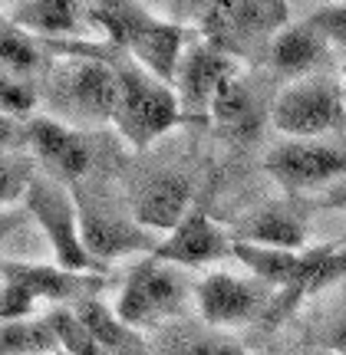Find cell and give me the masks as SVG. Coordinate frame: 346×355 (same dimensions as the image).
Listing matches in <instances>:
<instances>
[{
    "instance_id": "35",
    "label": "cell",
    "mask_w": 346,
    "mask_h": 355,
    "mask_svg": "<svg viewBox=\"0 0 346 355\" xmlns=\"http://www.w3.org/2000/svg\"><path fill=\"white\" fill-rule=\"evenodd\" d=\"M56 355H63V352H56Z\"/></svg>"
},
{
    "instance_id": "14",
    "label": "cell",
    "mask_w": 346,
    "mask_h": 355,
    "mask_svg": "<svg viewBox=\"0 0 346 355\" xmlns=\"http://www.w3.org/2000/svg\"><path fill=\"white\" fill-rule=\"evenodd\" d=\"M129 56L152 73L162 83H175V73L181 66V56L188 50V37H185V26L181 24H168V20H155L152 13L139 24V30L129 40Z\"/></svg>"
},
{
    "instance_id": "1",
    "label": "cell",
    "mask_w": 346,
    "mask_h": 355,
    "mask_svg": "<svg viewBox=\"0 0 346 355\" xmlns=\"http://www.w3.org/2000/svg\"><path fill=\"white\" fill-rule=\"evenodd\" d=\"M119 73V112H115V125L129 139V145L145 148L155 139H162L168 128L179 125L181 105L175 89L145 73L132 56L122 63H115Z\"/></svg>"
},
{
    "instance_id": "13",
    "label": "cell",
    "mask_w": 346,
    "mask_h": 355,
    "mask_svg": "<svg viewBox=\"0 0 346 355\" xmlns=\"http://www.w3.org/2000/svg\"><path fill=\"white\" fill-rule=\"evenodd\" d=\"M135 227L172 234L192 214V181L185 175H155L135 194Z\"/></svg>"
},
{
    "instance_id": "9",
    "label": "cell",
    "mask_w": 346,
    "mask_h": 355,
    "mask_svg": "<svg viewBox=\"0 0 346 355\" xmlns=\"http://www.w3.org/2000/svg\"><path fill=\"white\" fill-rule=\"evenodd\" d=\"M287 26V3H205L201 30L218 50H238L241 40L277 37Z\"/></svg>"
},
{
    "instance_id": "22",
    "label": "cell",
    "mask_w": 346,
    "mask_h": 355,
    "mask_svg": "<svg viewBox=\"0 0 346 355\" xmlns=\"http://www.w3.org/2000/svg\"><path fill=\"white\" fill-rule=\"evenodd\" d=\"M47 322H50L56 345H60L63 355H106V349L92 339L90 329L79 322L69 306H56L53 313H47Z\"/></svg>"
},
{
    "instance_id": "17",
    "label": "cell",
    "mask_w": 346,
    "mask_h": 355,
    "mask_svg": "<svg viewBox=\"0 0 346 355\" xmlns=\"http://www.w3.org/2000/svg\"><path fill=\"white\" fill-rule=\"evenodd\" d=\"M76 3L69 0H20V3H3L0 13L3 20L30 37H66L79 24Z\"/></svg>"
},
{
    "instance_id": "15",
    "label": "cell",
    "mask_w": 346,
    "mask_h": 355,
    "mask_svg": "<svg viewBox=\"0 0 346 355\" xmlns=\"http://www.w3.org/2000/svg\"><path fill=\"white\" fill-rule=\"evenodd\" d=\"M234 241L270 247V250H307V224L287 204H270L257 214L244 217L234 227Z\"/></svg>"
},
{
    "instance_id": "21",
    "label": "cell",
    "mask_w": 346,
    "mask_h": 355,
    "mask_svg": "<svg viewBox=\"0 0 346 355\" xmlns=\"http://www.w3.org/2000/svg\"><path fill=\"white\" fill-rule=\"evenodd\" d=\"M60 352L47 316L43 319H17L0 326V355H53Z\"/></svg>"
},
{
    "instance_id": "33",
    "label": "cell",
    "mask_w": 346,
    "mask_h": 355,
    "mask_svg": "<svg viewBox=\"0 0 346 355\" xmlns=\"http://www.w3.org/2000/svg\"><path fill=\"white\" fill-rule=\"evenodd\" d=\"M340 86H343V102H346V79H343V83H340Z\"/></svg>"
},
{
    "instance_id": "31",
    "label": "cell",
    "mask_w": 346,
    "mask_h": 355,
    "mask_svg": "<svg viewBox=\"0 0 346 355\" xmlns=\"http://www.w3.org/2000/svg\"><path fill=\"white\" fill-rule=\"evenodd\" d=\"M323 345L333 349V352H340V355H346V313L327 326V332H323Z\"/></svg>"
},
{
    "instance_id": "25",
    "label": "cell",
    "mask_w": 346,
    "mask_h": 355,
    "mask_svg": "<svg viewBox=\"0 0 346 355\" xmlns=\"http://www.w3.org/2000/svg\"><path fill=\"white\" fill-rule=\"evenodd\" d=\"M33 105H37V92L30 89V83L13 73H0V112L10 119H24L33 112Z\"/></svg>"
},
{
    "instance_id": "10",
    "label": "cell",
    "mask_w": 346,
    "mask_h": 355,
    "mask_svg": "<svg viewBox=\"0 0 346 355\" xmlns=\"http://www.w3.org/2000/svg\"><path fill=\"white\" fill-rule=\"evenodd\" d=\"M0 277L3 283H13L26 290L33 300H50V303L76 306L83 300L96 296L103 290V277L96 273H76L60 263H24V260H0Z\"/></svg>"
},
{
    "instance_id": "28",
    "label": "cell",
    "mask_w": 346,
    "mask_h": 355,
    "mask_svg": "<svg viewBox=\"0 0 346 355\" xmlns=\"http://www.w3.org/2000/svg\"><path fill=\"white\" fill-rule=\"evenodd\" d=\"M37 300L26 290L13 286V283H0V326L7 322H17V319H30Z\"/></svg>"
},
{
    "instance_id": "36",
    "label": "cell",
    "mask_w": 346,
    "mask_h": 355,
    "mask_svg": "<svg viewBox=\"0 0 346 355\" xmlns=\"http://www.w3.org/2000/svg\"><path fill=\"white\" fill-rule=\"evenodd\" d=\"M53 355H56V352H53Z\"/></svg>"
},
{
    "instance_id": "5",
    "label": "cell",
    "mask_w": 346,
    "mask_h": 355,
    "mask_svg": "<svg viewBox=\"0 0 346 355\" xmlns=\"http://www.w3.org/2000/svg\"><path fill=\"white\" fill-rule=\"evenodd\" d=\"M24 201L30 207L33 220L40 224V230L47 234L56 263L66 266V270H76V273L103 277V263H96L90 257L86 243H83V234H79V204L73 201V194L60 181L33 178Z\"/></svg>"
},
{
    "instance_id": "12",
    "label": "cell",
    "mask_w": 346,
    "mask_h": 355,
    "mask_svg": "<svg viewBox=\"0 0 346 355\" xmlns=\"http://www.w3.org/2000/svg\"><path fill=\"white\" fill-rule=\"evenodd\" d=\"M26 145L37 152L43 168L60 181H73L83 178L90 168V148L79 139V132L53 119V115H40L26 125Z\"/></svg>"
},
{
    "instance_id": "34",
    "label": "cell",
    "mask_w": 346,
    "mask_h": 355,
    "mask_svg": "<svg viewBox=\"0 0 346 355\" xmlns=\"http://www.w3.org/2000/svg\"><path fill=\"white\" fill-rule=\"evenodd\" d=\"M0 24H3V17H0Z\"/></svg>"
},
{
    "instance_id": "32",
    "label": "cell",
    "mask_w": 346,
    "mask_h": 355,
    "mask_svg": "<svg viewBox=\"0 0 346 355\" xmlns=\"http://www.w3.org/2000/svg\"><path fill=\"white\" fill-rule=\"evenodd\" d=\"M320 204L323 207H333V211H346V178L333 181L330 188H323Z\"/></svg>"
},
{
    "instance_id": "7",
    "label": "cell",
    "mask_w": 346,
    "mask_h": 355,
    "mask_svg": "<svg viewBox=\"0 0 346 355\" xmlns=\"http://www.w3.org/2000/svg\"><path fill=\"white\" fill-rule=\"evenodd\" d=\"M267 175L283 184L287 191H310V188H330L333 181L346 178V148L330 141H283L267 155Z\"/></svg>"
},
{
    "instance_id": "29",
    "label": "cell",
    "mask_w": 346,
    "mask_h": 355,
    "mask_svg": "<svg viewBox=\"0 0 346 355\" xmlns=\"http://www.w3.org/2000/svg\"><path fill=\"white\" fill-rule=\"evenodd\" d=\"M185 355H247V352H244V345L234 343V339H224V336H201V339L188 343Z\"/></svg>"
},
{
    "instance_id": "18",
    "label": "cell",
    "mask_w": 346,
    "mask_h": 355,
    "mask_svg": "<svg viewBox=\"0 0 346 355\" xmlns=\"http://www.w3.org/2000/svg\"><path fill=\"white\" fill-rule=\"evenodd\" d=\"M327 37L310 24H287L270 40V63L281 73H307L323 60Z\"/></svg>"
},
{
    "instance_id": "16",
    "label": "cell",
    "mask_w": 346,
    "mask_h": 355,
    "mask_svg": "<svg viewBox=\"0 0 346 355\" xmlns=\"http://www.w3.org/2000/svg\"><path fill=\"white\" fill-rule=\"evenodd\" d=\"M79 234H83V243H86V250L96 263H103L106 260H115V257L122 254H132V250H149L155 254V247L149 237H145V230L142 227H129L122 220H115L109 214H96L90 207H79Z\"/></svg>"
},
{
    "instance_id": "26",
    "label": "cell",
    "mask_w": 346,
    "mask_h": 355,
    "mask_svg": "<svg viewBox=\"0 0 346 355\" xmlns=\"http://www.w3.org/2000/svg\"><path fill=\"white\" fill-rule=\"evenodd\" d=\"M30 184H33V178H30L26 162L0 152V204H13L20 198H26Z\"/></svg>"
},
{
    "instance_id": "6",
    "label": "cell",
    "mask_w": 346,
    "mask_h": 355,
    "mask_svg": "<svg viewBox=\"0 0 346 355\" xmlns=\"http://www.w3.org/2000/svg\"><path fill=\"white\" fill-rule=\"evenodd\" d=\"M277 290L257 277L208 273L195 286V303L208 326H244L267 316L274 309Z\"/></svg>"
},
{
    "instance_id": "23",
    "label": "cell",
    "mask_w": 346,
    "mask_h": 355,
    "mask_svg": "<svg viewBox=\"0 0 346 355\" xmlns=\"http://www.w3.org/2000/svg\"><path fill=\"white\" fill-rule=\"evenodd\" d=\"M37 63H40V50L33 37L3 20L0 24V66L10 69V73H30Z\"/></svg>"
},
{
    "instance_id": "30",
    "label": "cell",
    "mask_w": 346,
    "mask_h": 355,
    "mask_svg": "<svg viewBox=\"0 0 346 355\" xmlns=\"http://www.w3.org/2000/svg\"><path fill=\"white\" fill-rule=\"evenodd\" d=\"M20 141H26V125H20V119H10V115L0 112V152L17 148Z\"/></svg>"
},
{
    "instance_id": "3",
    "label": "cell",
    "mask_w": 346,
    "mask_h": 355,
    "mask_svg": "<svg viewBox=\"0 0 346 355\" xmlns=\"http://www.w3.org/2000/svg\"><path fill=\"white\" fill-rule=\"evenodd\" d=\"M270 122L277 132L297 141H313L327 132L346 128L343 86L327 76L297 79L270 105Z\"/></svg>"
},
{
    "instance_id": "8",
    "label": "cell",
    "mask_w": 346,
    "mask_h": 355,
    "mask_svg": "<svg viewBox=\"0 0 346 355\" xmlns=\"http://www.w3.org/2000/svg\"><path fill=\"white\" fill-rule=\"evenodd\" d=\"M231 76H238V60L231 53L218 50L215 43H188V50L181 56V66L175 73V96H179L181 115L192 119H208L211 115V102L221 83H228Z\"/></svg>"
},
{
    "instance_id": "27",
    "label": "cell",
    "mask_w": 346,
    "mask_h": 355,
    "mask_svg": "<svg viewBox=\"0 0 346 355\" xmlns=\"http://www.w3.org/2000/svg\"><path fill=\"white\" fill-rule=\"evenodd\" d=\"M310 24L320 30L327 43L346 46V3H323L310 13Z\"/></svg>"
},
{
    "instance_id": "19",
    "label": "cell",
    "mask_w": 346,
    "mask_h": 355,
    "mask_svg": "<svg viewBox=\"0 0 346 355\" xmlns=\"http://www.w3.org/2000/svg\"><path fill=\"white\" fill-rule=\"evenodd\" d=\"M83 10L90 13V24L106 37V46L126 50L132 33L149 17L142 3H86Z\"/></svg>"
},
{
    "instance_id": "4",
    "label": "cell",
    "mask_w": 346,
    "mask_h": 355,
    "mask_svg": "<svg viewBox=\"0 0 346 355\" xmlns=\"http://www.w3.org/2000/svg\"><path fill=\"white\" fill-rule=\"evenodd\" d=\"M53 96L69 119L83 125L115 122L119 112V73L99 56H73L53 76Z\"/></svg>"
},
{
    "instance_id": "11",
    "label": "cell",
    "mask_w": 346,
    "mask_h": 355,
    "mask_svg": "<svg viewBox=\"0 0 346 355\" xmlns=\"http://www.w3.org/2000/svg\"><path fill=\"white\" fill-rule=\"evenodd\" d=\"M234 254V234L215 224L205 211H192L165 241L155 247L158 260L175 266H208Z\"/></svg>"
},
{
    "instance_id": "20",
    "label": "cell",
    "mask_w": 346,
    "mask_h": 355,
    "mask_svg": "<svg viewBox=\"0 0 346 355\" xmlns=\"http://www.w3.org/2000/svg\"><path fill=\"white\" fill-rule=\"evenodd\" d=\"M69 309L76 313V319L90 329V336L103 345V349H126V345L132 343V329L119 319L115 306H106L99 296H90V300L69 306Z\"/></svg>"
},
{
    "instance_id": "2",
    "label": "cell",
    "mask_w": 346,
    "mask_h": 355,
    "mask_svg": "<svg viewBox=\"0 0 346 355\" xmlns=\"http://www.w3.org/2000/svg\"><path fill=\"white\" fill-rule=\"evenodd\" d=\"M192 293L195 290L188 286V279L179 266L149 254L139 263H132V270L126 273L122 293L115 300V313L129 329L158 326L165 319L179 316Z\"/></svg>"
},
{
    "instance_id": "24",
    "label": "cell",
    "mask_w": 346,
    "mask_h": 355,
    "mask_svg": "<svg viewBox=\"0 0 346 355\" xmlns=\"http://www.w3.org/2000/svg\"><path fill=\"white\" fill-rule=\"evenodd\" d=\"M211 119L228 128H238L251 119V92L244 89V83L238 76H231L228 83H221V89L215 92Z\"/></svg>"
}]
</instances>
